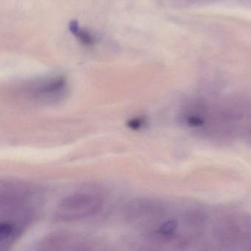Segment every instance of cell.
I'll return each mask as SVG.
<instances>
[{"mask_svg": "<svg viewBox=\"0 0 251 251\" xmlns=\"http://www.w3.org/2000/svg\"><path fill=\"white\" fill-rule=\"evenodd\" d=\"M67 80L61 76L37 80L30 85L27 91L30 96L40 102H54L63 99L67 93Z\"/></svg>", "mask_w": 251, "mask_h": 251, "instance_id": "cell-5", "label": "cell"}, {"mask_svg": "<svg viewBox=\"0 0 251 251\" xmlns=\"http://www.w3.org/2000/svg\"><path fill=\"white\" fill-rule=\"evenodd\" d=\"M145 123V120L143 118H135L129 122L128 126L130 128L137 130V129L141 128V127L144 126Z\"/></svg>", "mask_w": 251, "mask_h": 251, "instance_id": "cell-7", "label": "cell"}, {"mask_svg": "<svg viewBox=\"0 0 251 251\" xmlns=\"http://www.w3.org/2000/svg\"><path fill=\"white\" fill-rule=\"evenodd\" d=\"M177 117L183 127L208 140H251V107L244 102L214 106L198 100L189 101L180 108Z\"/></svg>", "mask_w": 251, "mask_h": 251, "instance_id": "cell-1", "label": "cell"}, {"mask_svg": "<svg viewBox=\"0 0 251 251\" xmlns=\"http://www.w3.org/2000/svg\"><path fill=\"white\" fill-rule=\"evenodd\" d=\"M103 198L99 192L83 190L73 192L61 200L54 217L57 221L71 223L88 218L102 208Z\"/></svg>", "mask_w": 251, "mask_h": 251, "instance_id": "cell-4", "label": "cell"}, {"mask_svg": "<svg viewBox=\"0 0 251 251\" xmlns=\"http://www.w3.org/2000/svg\"><path fill=\"white\" fill-rule=\"evenodd\" d=\"M211 245L223 251H251V215L237 209L214 211Z\"/></svg>", "mask_w": 251, "mask_h": 251, "instance_id": "cell-3", "label": "cell"}, {"mask_svg": "<svg viewBox=\"0 0 251 251\" xmlns=\"http://www.w3.org/2000/svg\"><path fill=\"white\" fill-rule=\"evenodd\" d=\"M42 196L34 186L7 183L0 195V249L11 248L34 220Z\"/></svg>", "mask_w": 251, "mask_h": 251, "instance_id": "cell-2", "label": "cell"}, {"mask_svg": "<svg viewBox=\"0 0 251 251\" xmlns=\"http://www.w3.org/2000/svg\"><path fill=\"white\" fill-rule=\"evenodd\" d=\"M69 29L72 34L78 39L79 42L85 46L91 47L98 42L96 36L86 29L82 28L75 20L71 21L69 24Z\"/></svg>", "mask_w": 251, "mask_h": 251, "instance_id": "cell-6", "label": "cell"}]
</instances>
